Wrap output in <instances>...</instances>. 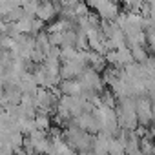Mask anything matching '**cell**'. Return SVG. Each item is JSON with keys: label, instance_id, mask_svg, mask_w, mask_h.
Instances as JSON below:
<instances>
[{"label": "cell", "instance_id": "obj_1", "mask_svg": "<svg viewBox=\"0 0 155 155\" xmlns=\"http://www.w3.org/2000/svg\"><path fill=\"white\" fill-rule=\"evenodd\" d=\"M117 122L124 131H135L139 128V117L135 111V97H124L117 102Z\"/></svg>", "mask_w": 155, "mask_h": 155}, {"label": "cell", "instance_id": "obj_2", "mask_svg": "<svg viewBox=\"0 0 155 155\" xmlns=\"http://www.w3.org/2000/svg\"><path fill=\"white\" fill-rule=\"evenodd\" d=\"M33 97H35L37 111L55 113V108H57L58 99H60V91H58V88H53V90H51V88H44V86H40Z\"/></svg>", "mask_w": 155, "mask_h": 155}, {"label": "cell", "instance_id": "obj_3", "mask_svg": "<svg viewBox=\"0 0 155 155\" xmlns=\"http://www.w3.org/2000/svg\"><path fill=\"white\" fill-rule=\"evenodd\" d=\"M79 81L84 88V91H95L101 93L104 90V81L97 69H93L91 66H86V69L82 71V75L79 77Z\"/></svg>", "mask_w": 155, "mask_h": 155}, {"label": "cell", "instance_id": "obj_4", "mask_svg": "<svg viewBox=\"0 0 155 155\" xmlns=\"http://www.w3.org/2000/svg\"><path fill=\"white\" fill-rule=\"evenodd\" d=\"M135 111L139 117V126H150L153 122V110H151V99L148 95L135 99Z\"/></svg>", "mask_w": 155, "mask_h": 155}, {"label": "cell", "instance_id": "obj_5", "mask_svg": "<svg viewBox=\"0 0 155 155\" xmlns=\"http://www.w3.org/2000/svg\"><path fill=\"white\" fill-rule=\"evenodd\" d=\"M73 122L79 126L81 130H84V131H88V133H91V135H97V133H101V130H102L101 120H99V117H97L93 111L82 113V115H79V117H75Z\"/></svg>", "mask_w": 155, "mask_h": 155}, {"label": "cell", "instance_id": "obj_6", "mask_svg": "<svg viewBox=\"0 0 155 155\" xmlns=\"http://www.w3.org/2000/svg\"><path fill=\"white\" fill-rule=\"evenodd\" d=\"M97 13L102 20H117V17L120 15V6L117 0H104L97 8Z\"/></svg>", "mask_w": 155, "mask_h": 155}, {"label": "cell", "instance_id": "obj_7", "mask_svg": "<svg viewBox=\"0 0 155 155\" xmlns=\"http://www.w3.org/2000/svg\"><path fill=\"white\" fill-rule=\"evenodd\" d=\"M22 97H24V93H22V90H20L18 84H4V101H2L0 106H2V108L6 104L18 106L22 102Z\"/></svg>", "mask_w": 155, "mask_h": 155}, {"label": "cell", "instance_id": "obj_8", "mask_svg": "<svg viewBox=\"0 0 155 155\" xmlns=\"http://www.w3.org/2000/svg\"><path fill=\"white\" fill-rule=\"evenodd\" d=\"M57 88H58L60 95H82V91H84V88H82L79 79H71V81H64L62 79Z\"/></svg>", "mask_w": 155, "mask_h": 155}, {"label": "cell", "instance_id": "obj_9", "mask_svg": "<svg viewBox=\"0 0 155 155\" xmlns=\"http://www.w3.org/2000/svg\"><path fill=\"white\" fill-rule=\"evenodd\" d=\"M18 86H20L22 93H26V95H35V93H37V90L40 88V86L35 82V79H33V75H31V73H24V75L20 77Z\"/></svg>", "mask_w": 155, "mask_h": 155}, {"label": "cell", "instance_id": "obj_10", "mask_svg": "<svg viewBox=\"0 0 155 155\" xmlns=\"http://www.w3.org/2000/svg\"><path fill=\"white\" fill-rule=\"evenodd\" d=\"M35 126H37V130L49 131V128H51V113L37 111V115H35Z\"/></svg>", "mask_w": 155, "mask_h": 155}, {"label": "cell", "instance_id": "obj_11", "mask_svg": "<svg viewBox=\"0 0 155 155\" xmlns=\"http://www.w3.org/2000/svg\"><path fill=\"white\" fill-rule=\"evenodd\" d=\"M35 44H37V48H40V49H44L46 51V55H48V51L51 49V40H49V33L48 31H40L37 37H35Z\"/></svg>", "mask_w": 155, "mask_h": 155}, {"label": "cell", "instance_id": "obj_12", "mask_svg": "<svg viewBox=\"0 0 155 155\" xmlns=\"http://www.w3.org/2000/svg\"><path fill=\"white\" fill-rule=\"evenodd\" d=\"M79 57V49L75 46H62L60 48V62H66V60H75Z\"/></svg>", "mask_w": 155, "mask_h": 155}, {"label": "cell", "instance_id": "obj_13", "mask_svg": "<svg viewBox=\"0 0 155 155\" xmlns=\"http://www.w3.org/2000/svg\"><path fill=\"white\" fill-rule=\"evenodd\" d=\"M38 8H40V0H26L22 4V9L28 17H37Z\"/></svg>", "mask_w": 155, "mask_h": 155}, {"label": "cell", "instance_id": "obj_14", "mask_svg": "<svg viewBox=\"0 0 155 155\" xmlns=\"http://www.w3.org/2000/svg\"><path fill=\"white\" fill-rule=\"evenodd\" d=\"M130 49H131V55H133V60L135 62H146L148 57H150L144 46H131Z\"/></svg>", "mask_w": 155, "mask_h": 155}, {"label": "cell", "instance_id": "obj_15", "mask_svg": "<svg viewBox=\"0 0 155 155\" xmlns=\"http://www.w3.org/2000/svg\"><path fill=\"white\" fill-rule=\"evenodd\" d=\"M140 153H144V155H155V142L150 137H146V135L140 139Z\"/></svg>", "mask_w": 155, "mask_h": 155}, {"label": "cell", "instance_id": "obj_16", "mask_svg": "<svg viewBox=\"0 0 155 155\" xmlns=\"http://www.w3.org/2000/svg\"><path fill=\"white\" fill-rule=\"evenodd\" d=\"M26 13H24V9H22V6H17L15 9H11L6 17H4V20L6 22H9V24H13V22H17V20H20L22 17H24Z\"/></svg>", "mask_w": 155, "mask_h": 155}, {"label": "cell", "instance_id": "obj_17", "mask_svg": "<svg viewBox=\"0 0 155 155\" xmlns=\"http://www.w3.org/2000/svg\"><path fill=\"white\" fill-rule=\"evenodd\" d=\"M144 68H146V75H148V79L155 81V57H148V60L144 62Z\"/></svg>", "mask_w": 155, "mask_h": 155}, {"label": "cell", "instance_id": "obj_18", "mask_svg": "<svg viewBox=\"0 0 155 155\" xmlns=\"http://www.w3.org/2000/svg\"><path fill=\"white\" fill-rule=\"evenodd\" d=\"M44 58H46V51L35 46V49L31 51V62H33V64H42Z\"/></svg>", "mask_w": 155, "mask_h": 155}, {"label": "cell", "instance_id": "obj_19", "mask_svg": "<svg viewBox=\"0 0 155 155\" xmlns=\"http://www.w3.org/2000/svg\"><path fill=\"white\" fill-rule=\"evenodd\" d=\"M4 101V84H0V104Z\"/></svg>", "mask_w": 155, "mask_h": 155}, {"label": "cell", "instance_id": "obj_20", "mask_svg": "<svg viewBox=\"0 0 155 155\" xmlns=\"http://www.w3.org/2000/svg\"><path fill=\"white\" fill-rule=\"evenodd\" d=\"M91 155H108V153H95V151H91Z\"/></svg>", "mask_w": 155, "mask_h": 155}]
</instances>
